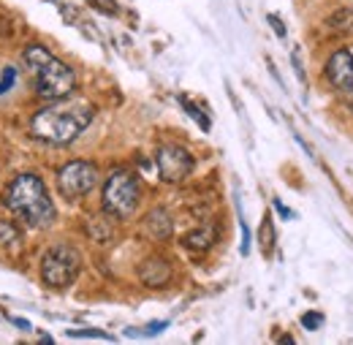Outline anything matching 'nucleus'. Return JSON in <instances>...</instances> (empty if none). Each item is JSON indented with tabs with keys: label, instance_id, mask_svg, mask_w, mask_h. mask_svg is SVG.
Instances as JSON below:
<instances>
[{
	"label": "nucleus",
	"instance_id": "14",
	"mask_svg": "<svg viewBox=\"0 0 353 345\" xmlns=\"http://www.w3.org/2000/svg\"><path fill=\"white\" fill-rule=\"evenodd\" d=\"M259 242H261V250L269 259L272 256V248H274V226H272V217L266 215L264 223H261V231H259Z\"/></svg>",
	"mask_w": 353,
	"mask_h": 345
},
{
	"label": "nucleus",
	"instance_id": "16",
	"mask_svg": "<svg viewBox=\"0 0 353 345\" xmlns=\"http://www.w3.org/2000/svg\"><path fill=\"white\" fill-rule=\"evenodd\" d=\"M302 326L307 329V332H318L321 326H323V313H315V310H310L302 315Z\"/></svg>",
	"mask_w": 353,
	"mask_h": 345
},
{
	"label": "nucleus",
	"instance_id": "21",
	"mask_svg": "<svg viewBox=\"0 0 353 345\" xmlns=\"http://www.w3.org/2000/svg\"><path fill=\"white\" fill-rule=\"evenodd\" d=\"M266 19H269V25H272V30H274V33H277L280 39H285V25H283V19H280L277 14H269Z\"/></svg>",
	"mask_w": 353,
	"mask_h": 345
},
{
	"label": "nucleus",
	"instance_id": "4",
	"mask_svg": "<svg viewBox=\"0 0 353 345\" xmlns=\"http://www.w3.org/2000/svg\"><path fill=\"white\" fill-rule=\"evenodd\" d=\"M141 199V185L139 177L128 169H117L109 174L106 185H103V213L117 220H125L136 213Z\"/></svg>",
	"mask_w": 353,
	"mask_h": 345
},
{
	"label": "nucleus",
	"instance_id": "9",
	"mask_svg": "<svg viewBox=\"0 0 353 345\" xmlns=\"http://www.w3.org/2000/svg\"><path fill=\"white\" fill-rule=\"evenodd\" d=\"M139 277H141V283L147 288H163L172 280V264L166 259L152 256V259H147L139 266Z\"/></svg>",
	"mask_w": 353,
	"mask_h": 345
},
{
	"label": "nucleus",
	"instance_id": "12",
	"mask_svg": "<svg viewBox=\"0 0 353 345\" xmlns=\"http://www.w3.org/2000/svg\"><path fill=\"white\" fill-rule=\"evenodd\" d=\"M0 248L8 250V253L22 250V231L11 220H0Z\"/></svg>",
	"mask_w": 353,
	"mask_h": 345
},
{
	"label": "nucleus",
	"instance_id": "17",
	"mask_svg": "<svg viewBox=\"0 0 353 345\" xmlns=\"http://www.w3.org/2000/svg\"><path fill=\"white\" fill-rule=\"evenodd\" d=\"M90 6L98 11V14H106V17H117V3L114 0H90Z\"/></svg>",
	"mask_w": 353,
	"mask_h": 345
},
{
	"label": "nucleus",
	"instance_id": "1",
	"mask_svg": "<svg viewBox=\"0 0 353 345\" xmlns=\"http://www.w3.org/2000/svg\"><path fill=\"white\" fill-rule=\"evenodd\" d=\"M92 115L95 109L85 103V101H68V98H60L54 101L52 106H44L41 112L33 115L30 120V133L46 141V144H71L82 130L92 123Z\"/></svg>",
	"mask_w": 353,
	"mask_h": 345
},
{
	"label": "nucleus",
	"instance_id": "3",
	"mask_svg": "<svg viewBox=\"0 0 353 345\" xmlns=\"http://www.w3.org/2000/svg\"><path fill=\"white\" fill-rule=\"evenodd\" d=\"M22 57H25L30 74H33L36 95L39 98H44V101H60V98H68L71 90L77 87L74 68L68 63H63L60 57H54L41 43H30Z\"/></svg>",
	"mask_w": 353,
	"mask_h": 345
},
{
	"label": "nucleus",
	"instance_id": "20",
	"mask_svg": "<svg viewBox=\"0 0 353 345\" xmlns=\"http://www.w3.org/2000/svg\"><path fill=\"white\" fill-rule=\"evenodd\" d=\"M291 63H294V71H296L299 82L305 85V82H307V77H305V68H302V57H299V49H294V55H291Z\"/></svg>",
	"mask_w": 353,
	"mask_h": 345
},
{
	"label": "nucleus",
	"instance_id": "5",
	"mask_svg": "<svg viewBox=\"0 0 353 345\" xmlns=\"http://www.w3.org/2000/svg\"><path fill=\"white\" fill-rule=\"evenodd\" d=\"M82 269V253L65 242L52 245L41 259V277L52 288H68Z\"/></svg>",
	"mask_w": 353,
	"mask_h": 345
},
{
	"label": "nucleus",
	"instance_id": "2",
	"mask_svg": "<svg viewBox=\"0 0 353 345\" xmlns=\"http://www.w3.org/2000/svg\"><path fill=\"white\" fill-rule=\"evenodd\" d=\"M3 204L19 215L30 228H49L57 220L54 201L49 199L44 179L39 174H19L14 177V182L6 188Z\"/></svg>",
	"mask_w": 353,
	"mask_h": 345
},
{
	"label": "nucleus",
	"instance_id": "7",
	"mask_svg": "<svg viewBox=\"0 0 353 345\" xmlns=\"http://www.w3.org/2000/svg\"><path fill=\"white\" fill-rule=\"evenodd\" d=\"M155 164H158V174L163 182H182L196 166L193 155L179 144H163L155 155Z\"/></svg>",
	"mask_w": 353,
	"mask_h": 345
},
{
	"label": "nucleus",
	"instance_id": "6",
	"mask_svg": "<svg viewBox=\"0 0 353 345\" xmlns=\"http://www.w3.org/2000/svg\"><path fill=\"white\" fill-rule=\"evenodd\" d=\"M95 185H98V166L90 164V161H68L57 172V190L68 201H77V199L88 196Z\"/></svg>",
	"mask_w": 353,
	"mask_h": 345
},
{
	"label": "nucleus",
	"instance_id": "8",
	"mask_svg": "<svg viewBox=\"0 0 353 345\" xmlns=\"http://www.w3.org/2000/svg\"><path fill=\"white\" fill-rule=\"evenodd\" d=\"M326 77L340 92L353 95V55L348 49H340L326 63Z\"/></svg>",
	"mask_w": 353,
	"mask_h": 345
},
{
	"label": "nucleus",
	"instance_id": "24",
	"mask_svg": "<svg viewBox=\"0 0 353 345\" xmlns=\"http://www.w3.org/2000/svg\"><path fill=\"white\" fill-rule=\"evenodd\" d=\"M274 207H277V213H280L283 217H294V213H291V210H285V207L280 204V199H274Z\"/></svg>",
	"mask_w": 353,
	"mask_h": 345
},
{
	"label": "nucleus",
	"instance_id": "18",
	"mask_svg": "<svg viewBox=\"0 0 353 345\" xmlns=\"http://www.w3.org/2000/svg\"><path fill=\"white\" fill-rule=\"evenodd\" d=\"M14 82H17V68H14V66H6V68H3V77H0V95L8 92V90L14 87Z\"/></svg>",
	"mask_w": 353,
	"mask_h": 345
},
{
	"label": "nucleus",
	"instance_id": "23",
	"mask_svg": "<svg viewBox=\"0 0 353 345\" xmlns=\"http://www.w3.org/2000/svg\"><path fill=\"white\" fill-rule=\"evenodd\" d=\"M11 324L19 326V329H30V321H25V318H14V315H11Z\"/></svg>",
	"mask_w": 353,
	"mask_h": 345
},
{
	"label": "nucleus",
	"instance_id": "19",
	"mask_svg": "<svg viewBox=\"0 0 353 345\" xmlns=\"http://www.w3.org/2000/svg\"><path fill=\"white\" fill-rule=\"evenodd\" d=\"M68 337H103V340H112L106 332H95V329H68Z\"/></svg>",
	"mask_w": 353,
	"mask_h": 345
},
{
	"label": "nucleus",
	"instance_id": "15",
	"mask_svg": "<svg viewBox=\"0 0 353 345\" xmlns=\"http://www.w3.org/2000/svg\"><path fill=\"white\" fill-rule=\"evenodd\" d=\"M179 103H182V109L188 112V117H193V120L199 123V128H201V130H210V117H204V115H201V109H199V106H196V103H193L190 98L179 95Z\"/></svg>",
	"mask_w": 353,
	"mask_h": 345
},
{
	"label": "nucleus",
	"instance_id": "10",
	"mask_svg": "<svg viewBox=\"0 0 353 345\" xmlns=\"http://www.w3.org/2000/svg\"><path fill=\"white\" fill-rule=\"evenodd\" d=\"M144 228H147L155 239H169L172 231H174V223H172V215H169L163 207H155V210H150L147 217H144Z\"/></svg>",
	"mask_w": 353,
	"mask_h": 345
},
{
	"label": "nucleus",
	"instance_id": "13",
	"mask_svg": "<svg viewBox=\"0 0 353 345\" xmlns=\"http://www.w3.org/2000/svg\"><path fill=\"white\" fill-rule=\"evenodd\" d=\"M90 237L95 239V242H101V245H106V242H112V237H114V228L106 223V217H92L88 226Z\"/></svg>",
	"mask_w": 353,
	"mask_h": 345
},
{
	"label": "nucleus",
	"instance_id": "22",
	"mask_svg": "<svg viewBox=\"0 0 353 345\" xmlns=\"http://www.w3.org/2000/svg\"><path fill=\"white\" fill-rule=\"evenodd\" d=\"M166 326H169V321H155V324H150L147 329H141V335H144V337H152V335H161Z\"/></svg>",
	"mask_w": 353,
	"mask_h": 345
},
{
	"label": "nucleus",
	"instance_id": "11",
	"mask_svg": "<svg viewBox=\"0 0 353 345\" xmlns=\"http://www.w3.org/2000/svg\"><path fill=\"white\" fill-rule=\"evenodd\" d=\"M215 239H218L215 226H201V228L185 234V237H182V245L190 248V250H210V248L215 245Z\"/></svg>",
	"mask_w": 353,
	"mask_h": 345
}]
</instances>
